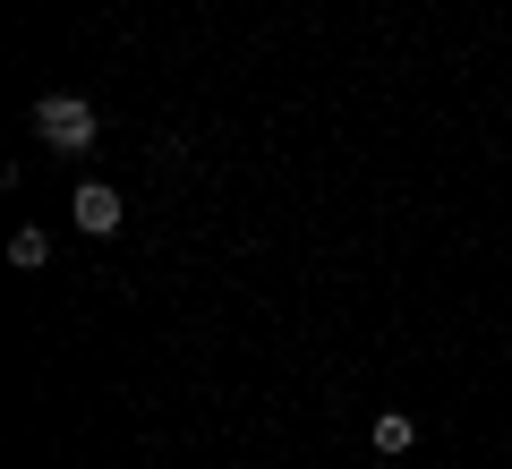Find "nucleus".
<instances>
[{
	"label": "nucleus",
	"instance_id": "nucleus-1",
	"mask_svg": "<svg viewBox=\"0 0 512 469\" xmlns=\"http://www.w3.org/2000/svg\"><path fill=\"white\" fill-rule=\"evenodd\" d=\"M35 137L52 145V154H86L94 145V103L86 94H43L35 103Z\"/></svg>",
	"mask_w": 512,
	"mask_h": 469
},
{
	"label": "nucleus",
	"instance_id": "nucleus-2",
	"mask_svg": "<svg viewBox=\"0 0 512 469\" xmlns=\"http://www.w3.org/2000/svg\"><path fill=\"white\" fill-rule=\"evenodd\" d=\"M77 231H94V239H111V231H120V188H103V180H86V188H77Z\"/></svg>",
	"mask_w": 512,
	"mask_h": 469
},
{
	"label": "nucleus",
	"instance_id": "nucleus-3",
	"mask_svg": "<svg viewBox=\"0 0 512 469\" xmlns=\"http://www.w3.org/2000/svg\"><path fill=\"white\" fill-rule=\"evenodd\" d=\"M367 444H376L384 461H402V452L419 444V418H410V410H376V427H367Z\"/></svg>",
	"mask_w": 512,
	"mask_h": 469
},
{
	"label": "nucleus",
	"instance_id": "nucleus-4",
	"mask_svg": "<svg viewBox=\"0 0 512 469\" xmlns=\"http://www.w3.org/2000/svg\"><path fill=\"white\" fill-rule=\"evenodd\" d=\"M43 256H52V239H43V231H18V239H9V265H26V273H35Z\"/></svg>",
	"mask_w": 512,
	"mask_h": 469
}]
</instances>
